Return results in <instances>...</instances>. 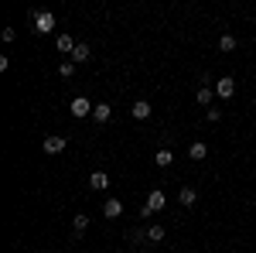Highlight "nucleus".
Listing matches in <instances>:
<instances>
[{"label": "nucleus", "mask_w": 256, "mask_h": 253, "mask_svg": "<svg viewBox=\"0 0 256 253\" xmlns=\"http://www.w3.org/2000/svg\"><path fill=\"white\" fill-rule=\"evenodd\" d=\"M89 185H92L96 192H106V188H110V175H106V171H92V175H89Z\"/></svg>", "instance_id": "6e6552de"}, {"label": "nucleus", "mask_w": 256, "mask_h": 253, "mask_svg": "<svg viewBox=\"0 0 256 253\" xmlns=\"http://www.w3.org/2000/svg\"><path fill=\"white\" fill-rule=\"evenodd\" d=\"M154 161H158V168H168V164L174 161V154H171L168 147H160V151H158V157H154Z\"/></svg>", "instance_id": "4468645a"}, {"label": "nucleus", "mask_w": 256, "mask_h": 253, "mask_svg": "<svg viewBox=\"0 0 256 253\" xmlns=\"http://www.w3.org/2000/svg\"><path fill=\"white\" fill-rule=\"evenodd\" d=\"M218 117H222V113H218V110H205V120H208V123H216Z\"/></svg>", "instance_id": "412c9836"}, {"label": "nucleus", "mask_w": 256, "mask_h": 253, "mask_svg": "<svg viewBox=\"0 0 256 253\" xmlns=\"http://www.w3.org/2000/svg\"><path fill=\"white\" fill-rule=\"evenodd\" d=\"M178 202L188 209V205H195V202H198V192H195V188H181V192H178Z\"/></svg>", "instance_id": "9b49d317"}, {"label": "nucleus", "mask_w": 256, "mask_h": 253, "mask_svg": "<svg viewBox=\"0 0 256 253\" xmlns=\"http://www.w3.org/2000/svg\"><path fill=\"white\" fill-rule=\"evenodd\" d=\"M147 239L160 243V239H164V226H150V229H147Z\"/></svg>", "instance_id": "a211bd4d"}, {"label": "nucleus", "mask_w": 256, "mask_h": 253, "mask_svg": "<svg viewBox=\"0 0 256 253\" xmlns=\"http://www.w3.org/2000/svg\"><path fill=\"white\" fill-rule=\"evenodd\" d=\"M147 205H150V209H154V212H160V209H164V205H168V195L160 192V188H154V192L147 195Z\"/></svg>", "instance_id": "0eeeda50"}, {"label": "nucleus", "mask_w": 256, "mask_h": 253, "mask_svg": "<svg viewBox=\"0 0 256 253\" xmlns=\"http://www.w3.org/2000/svg\"><path fill=\"white\" fill-rule=\"evenodd\" d=\"M44 154H62L65 147H68V137H44Z\"/></svg>", "instance_id": "7ed1b4c3"}, {"label": "nucleus", "mask_w": 256, "mask_h": 253, "mask_svg": "<svg viewBox=\"0 0 256 253\" xmlns=\"http://www.w3.org/2000/svg\"><path fill=\"white\" fill-rule=\"evenodd\" d=\"M92 59V52H89V45H76V52H72V62H76V65H82V62H89Z\"/></svg>", "instance_id": "9d476101"}, {"label": "nucleus", "mask_w": 256, "mask_h": 253, "mask_svg": "<svg viewBox=\"0 0 256 253\" xmlns=\"http://www.w3.org/2000/svg\"><path fill=\"white\" fill-rule=\"evenodd\" d=\"M218 52H236V38L232 35H222L218 38Z\"/></svg>", "instance_id": "2eb2a0df"}, {"label": "nucleus", "mask_w": 256, "mask_h": 253, "mask_svg": "<svg viewBox=\"0 0 256 253\" xmlns=\"http://www.w3.org/2000/svg\"><path fill=\"white\" fill-rule=\"evenodd\" d=\"M102 215H106V219H120V215H123V202H120V198H106V202H102Z\"/></svg>", "instance_id": "39448f33"}, {"label": "nucleus", "mask_w": 256, "mask_h": 253, "mask_svg": "<svg viewBox=\"0 0 256 253\" xmlns=\"http://www.w3.org/2000/svg\"><path fill=\"white\" fill-rule=\"evenodd\" d=\"M110 117H113V106H110V103H99L96 110H92V120H96V123H106Z\"/></svg>", "instance_id": "1a4fd4ad"}, {"label": "nucleus", "mask_w": 256, "mask_h": 253, "mask_svg": "<svg viewBox=\"0 0 256 253\" xmlns=\"http://www.w3.org/2000/svg\"><path fill=\"white\" fill-rule=\"evenodd\" d=\"M92 110H96V106H92V103H89L86 96H76V99H72V117H76V120L92 117Z\"/></svg>", "instance_id": "f03ea898"}, {"label": "nucleus", "mask_w": 256, "mask_h": 253, "mask_svg": "<svg viewBox=\"0 0 256 253\" xmlns=\"http://www.w3.org/2000/svg\"><path fill=\"white\" fill-rule=\"evenodd\" d=\"M126 239H130V243H144V239H147V229H130Z\"/></svg>", "instance_id": "6ab92c4d"}, {"label": "nucleus", "mask_w": 256, "mask_h": 253, "mask_svg": "<svg viewBox=\"0 0 256 253\" xmlns=\"http://www.w3.org/2000/svg\"><path fill=\"white\" fill-rule=\"evenodd\" d=\"M55 45H58V52H68V55L76 52V41L68 38V35H58V38H55Z\"/></svg>", "instance_id": "ddd939ff"}, {"label": "nucleus", "mask_w": 256, "mask_h": 253, "mask_svg": "<svg viewBox=\"0 0 256 253\" xmlns=\"http://www.w3.org/2000/svg\"><path fill=\"white\" fill-rule=\"evenodd\" d=\"M130 113H134V120H147L154 110H150V103H147V99H137V103L130 106Z\"/></svg>", "instance_id": "423d86ee"}, {"label": "nucleus", "mask_w": 256, "mask_h": 253, "mask_svg": "<svg viewBox=\"0 0 256 253\" xmlns=\"http://www.w3.org/2000/svg\"><path fill=\"white\" fill-rule=\"evenodd\" d=\"M198 103H202V106L212 103V86H202V89H198Z\"/></svg>", "instance_id": "f3484780"}, {"label": "nucleus", "mask_w": 256, "mask_h": 253, "mask_svg": "<svg viewBox=\"0 0 256 253\" xmlns=\"http://www.w3.org/2000/svg\"><path fill=\"white\" fill-rule=\"evenodd\" d=\"M34 31H38V35H52V31H55V14L38 11V14H34Z\"/></svg>", "instance_id": "f257e3e1"}, {"label": "nucleus", "mask_w": 256, "mask_h": 253, "mask_svg": "<svg viewBox=\"0 0 256 253\" xmlns=\"http://www.w3.org/2000/svg\"><path fill=\"white\" fill-rule=\"evenodd\" d=\"M86 226H89V215H76V219H72V229H76V236L86 233Z\"/></svg>", "instance_id": "dca6fc26"}, {"label": "nucleus", "mask_w": 256, "mask_h": 253, "mask_svg": "<svg viewBox=\"0 0 256 253\" xmlns=\"http://www.w3.org/2000/svg\"><path fill=\"white\" fill-rule=\"evenodd\" d=\"M72 72H76V62H72V59H68V62H62L58 76H62V79H68V76H72Z\"/></svg>", "instance_id": "aec40b11"}, {"label": "nucleus", "mask_w": 256, "mask_h": 253, "mask_svg": "<svg viewBox=\"0 0 256 253\" xmlns=\"http://www.w3.org/2000/svg\"><path fill=\"white\" fill-rule=\"evenodd\" d=\"M188 157H192V161H205V157H208V147L198 140V144H192V147H188Z\"/></svg>", "instance_id": "f8f14e48"}, {"label": "nucleus", "mask_w": 256, "mask_h": 253, "mask_svg": "<svg viewBox=\"0 0 256 253\" xmlns=\"http://www.w3.org/2000/svg\"><path fill=\"white\" fill-rule=\"evenodd\" d=\"M216 93H218V96H222V99L236 96V79H232V76H222V79H218V82H216Z\"/></svg>", "instance_id": "20e7f679"}]
</instances>
